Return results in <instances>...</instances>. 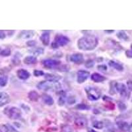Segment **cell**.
<instances>
[{"label": "cell", "mask_w": 132, "mask_h": 132, "mask_svg": "<svg viewBox=\"0 0 132 132\" xmlns=\"http://www.w3.org/2000/svg\"><path fill=\"white\" fill-rule=\"evenodd\" d=\"M98 44V40L94 35H87L81 38L77 42L79 49L84 51H90L95 49Z\"/></svg>", "instance_id": "1"}, {"label": "cell", "mask_w": 132, "mask_h": 132, "mask_svg": "<svg viewBox=\"0 0 132 132\" xmlns=\"http://www.w3.org/2000/svg\"><path fill=\"white\" fill-rule=\"evenodd\" d=\"M60 84L58 82H51V81H41L37 85V88L40 90L44 91H54L60 89Z\"/></svg>", "instance_id": "2"}, {"label": "cell", "mask_w": 132, "mask_h": 132, "mask_svg": "<svg viewBox=\"0 0 132 132\" xmlns=\"http://www.w3.org/2000/svg\"><path fill=\"white\" fill-rule=\"evenodd\" d=\"M87 98L91 101L98 100L101 96V90L95 87H86L85 89Z\"/></svg>", "instance_id": "3"}, {"label": "cell", "mask_w": 132, "mask_h": 132, "mask_svg": "<svg viewBox=\"0 0 132 132\" xmlns=\"http://www.w3.org/2000/svg\"><path fill=\"white\" fill-rule=\"evenodd\" d=\"M69 42V38L61 34H57L54 38V41L52 43L53 48H58L60 46H64Z\"/></svg>", "instance_id": "4"}, {"label": "cell", "mask_w": 132, "mask_h": 132, "mask_svg": "<svg viewBox=\"0 0 132 132\" xmlns=\"http://www.w3.org/2000/svg\"><path fill=\"white\" fill-rule=\"evenodd\" d=\"M4 113L7 115L10 119L12 120H17L21 117L22 112L19 108L15 106L7 107L4 110Z\"/></svg>", "instance_id": "5"}, {"label": "cell", "mask_w": 132, "mask_h": 132, "mask_svg": "<svg viewBox=\"0 0 132 132\" xmlns=\"http://www.w3.org/2000/svg\"><path fill=\"white\" fill-rule=\"evenodd\" d=\"M89 75H90V73L89 71H87L85 70H79L77 72V81L78 83L81 84V83H83L85 81H87V79L89 78Z\"/></svg>", "instance_id": "6"}, {"label": "cell", "mask_w": 132, "mask_h": 132, "mask_svg": "<svg viewBox=\"0 0 132 132\" xmlns=\"http://www.w3.org/2000/svg\"><path fill=\"white\" fill-rule=\"evenodd\" d=\"M61 63L60 61L56 60H52V59H47L42 61L43 65L47 68H54L59 66Z\"/></svg>", "instance_id": "7"}, {"label": "cell", "mask_w": 132, "mask_h": 132, "mask_svg": "<svg viewBox=\"0 0 132 132\" xmlns=\"http://www.w3.org/2000/svg\"><path fill=\"white\" fill-rule=\"evenodd\" d=\"M116 90L120 93L121 96L123 97H127L129 95L128 91H127V88L126 85L122 82H116L115 85Z\"/></svg>", "instance_id": "8"}, {"label": "cell", "mask_w": 132, "mask_h": 132, "mask_svg": "<svg viewBox=\"0 0 132 132\" xmlns=\"http://www.w3.org/2000/svg\"><path fill=\"white\" fill-rule=\"evenodd\" d=\"M105 44L106 46L110 49L116 50H120L121 49H122L120 44H119L117 42H116L115 40L111 39V38L106 39V40L105 41Z\"/></svg>", "instance_id": "9"}, {"label": "cell", "mask_w": 132, "mask_h": 132, "mask_svg": "<svg viewBox=\"0 0 132 132\" xmlns=\"http://www.w3.org/2000/svg\"><path fill=\"white\" fill-rule=\"evenodd\" d=\"M70 61L76 64H81L84 62V57L82 54L76 53V54H72L70 56Z\"/></svg>", "instance_id": "10"}, {"label": "cell", "mask_w": 132, "mask_h": 132, "mask_svg": "<svg viewBox=\"0 0 132 132\" xmlns=\"http://www.w3.org/2000/svg\"><path fill=\"white\" fill-rule=\"evenodd\" d=\"M74 123H75V126L77 127H78L79 128H84L87 127V124H88V121L86 119V118L79 116V117H77L75 118Z\"/></svg>", "instance_id": "11"}, {"label": "cell", "mask_w": 132, "mask_h": 132, "mask_svg": "<svg viewBox=\"0 0 132 132\" xmlns=\"http://www.w3.org/2000/svg\"><path fill=\"white\" fill-rule=\"evenodd\" d=\"M10 102V96L7 93L4 92L0 93V107L7 104Z\"/></svg>", "instance_id": "12"}, {"label": "cell", "mask_w": 132, "mask_h": 132, "mask_svg": "<svg viewBox=\"0 0 132 132\" xmlns=\"http://www.w3.org/2000/svg\"><path fill=\"white\" fill-rule=\"evenodd\" d=\"M16 75L21 80H27L30 77V74L27 70L24 69H19L16 72Z\"/></svg>", "instance_id": "13"}, {"label": "cell", "mask_w": 132, "mask_h": 132, "mask_svg": "<svg viewBox=\"0 0 132 132\" xmlns=\"http://www.w3.org/2000/svg\"><path fill=\"white\" fill-rule=\"evenodd\" d=\"M35 35V32L33 30H23L19 35V38L21 39H30Z\"/></svg>", "instance_id": "14"}, {"label": "cell", "mask_w": 132, "mask_h": 132, "mask_svg": "<svg viewBox=\"0 0 132 132\" xmlns=\"http://www.w3.org/2000/svg\"><path fill=\"white\" fill-rule=\"evenodd\" d=\"M44 76L46 81L51 82H58V81L62 79V77L60 75L54 73H46Z\"/></svg>", "instance_id": "15"}, {"label": "cell", "mask_w": 132, "mask_h": 132, "mask_svg": "<svg viewBox=\"0 0 132 132\" xmlns=\"http://www.w3.org/2000/svg\"><path fill=\"white\" fill-rule=\"evenodd\" d=\"M42 100L44 102V103L48 106L53 105V104L54 103V101L53 98L50 95L46 94V93H44L43 95H42Z\"/></svg>", "instance_id": "16"}, {"label": "cell", "mask_w": 132, "mask_h": 132, "mask_svg": "<svg viewBox=\"0 0 132 132\" xmlns=\"http://www.w3.org/2000/svg\"><path fill=\"white\" fill-rule=\"evenodd\" d=\"M40 40L42 41V44L44 46H48L50 43V33L48 32H45L40 37Z\"/></svg>", "instance_id": "17"}, {"label": "cell", "mask_w": 132, "mask_h": 132, "mask_svg": "<svg viewBox=\"0 0 132 132\" xmlns=\"http://www.w3.org/2000/svg\"><path fill=\"white\" fill-rule=\"evenodd\" d=\"M116 123H117V126L119 129H121L122 131H128V129H129V123L128 122L122 121V120H120V121H117Z\"/></svg>", "instance_id": "18"}, {"label": "cell", "mask_w": 132, "mask_h": 132, "mask_svg": "<svg viewBox=\"0 0 132 132\" xmlns=\"http://www.w3.org/2000/svg\"><path fill=\"white\" fill-rule=\"evenodd\" d=\"M91 79L95 82H101L102 81H105L106 78L104 76L101 75V74L98 73H95L91 75Z\"/></svg>", "instance_id": "19"}, {"label": "cell", "mask_w": 132, "mask_h": 132, "mask_svg": "<svg viewBox=\"0 0 132 132\" xmlns=\"http://www.w3.org/2000/svg\"><path fill=\"white\" fill-rule=\"evenodd\" d=\"M108 64L111 68H114V69H116L119 71H122L123 70V67L122 64H120V63H118L116 62H114L113 60H110Z\"/></svg>", "instance_id": "20"}, {"label": "cell", "mask_w": 132, "mask_h": 132, "mask_svg": "<svg viewBox=\"0 0 132 132\" xmlns=\"http://www.w3.org/2000/svg\"><path fill=\"white\" fill-rule=\"evenodd\" d=\"M37 62V58L35 56H27L24 59V63L27 65L35 64Z\"/></svg>", "instance_id": "21"}, {"label": "cell", "mask_w": 132, "mask_h": 132, "mask_svg": "<svg viewBox=\"0 0 132 132\" xmlns=\"http://www.w3.org/2000/svg\"><path fill=\"white\" fill-rule=\"evenodd\" d=\"M28 96H29V98L30 99V101H34V102L37 101L38 98H39L38 93L36 91H35V90H31L30 92H29Z\"/></svg>", "instance_id": "22"}, {"label": "cell", "mask_w": 132, "mask_h": 132, "mask_svg": "<svg viewBox=\"0 0 132 132\" xmlns=\"http://www.w3.org/2000/svg\"><path fill=\"white\" fill-rule=\"evenodd\" d=\"M66 101V95L65 93L63 91L60 92V98H59L58 100V104L62 106L64 105L65 102Z\"/></svg>", "instance_id": "23"}, {"label": "cell", "mask_w": 132, "mask_h": 132, "mask_svg": "<svg viewBox=\"0 0 132 132\" xmlns=\"http://www.w3.org/2000/svg\"><path fill=\"white\" fill-rule=\"evenodd\" d=\"M61 132H75L72 126L68 124H63L61 127Z\"/></svg>", "instance_id": "24"}, {"label": "cell", "mask_w": 132, "mask_h": 132, "mask_svg": "<svg viewBox=\"0 0 132 132\" xmlns=\"http://www.w3.org/2000/svg\"><path fill=\"white\" fill-rule=\"evenodd\" d=\"M116 36H117V37L120 40H126V41L129 40V37H128L127 34H126L124 31L118 32L117 33Z\"/></svg>", "instance_id": "25"}, {"label": "cell", "mask_w": 132, "mask_h": 132, "mask_svg": "<svg viewBox=\"0 0 132 132\" xmlns=\"http://www.w3.org/2000/svg\"><path fill=\"white\" fill-rule=\"evenodd\" d=\"M75 108H76V109L80 110H88L90 109V106L84 103L79 104L75 106Z\"/></svg>", "instance_id": "26"}, {"label": "cell", "mask_w": 132, "mask_h": 132, "mask_svg": "<svg viewBox=\"0 0 132 132\" xmlns=\"http://www.w3.org/2000/svg\"><path fill=\"white\" fill-rule=\"evenodd\" d=\"M104 123L101 122V121H95L93 123V126L95 128H96V129H101L104 128Z\"/></svg>", "instance_id": "27"}, {"label": "cell", "mask_w": 132, "mask_h": 132, "mask_svg": "<svg viewBox=\"0 0 132 132\" xmlns=\"http://www.w3.org/2000/svg\"><path fill=\"white\" fill-rule=\"evenodd\" d=\"M7 80L8 78L7 76L0 77V86L1 87H4V86L6 85Z\"/></svg>", "instance_id": "28"}, {"label": "cell", "mask_w": 132, "mask_h": 132, "mask_svg": "<svg viewBox=\"0 0 132 132\" xmlns=\"http://www.w3.org/2000/svg\"><path fill=\"white\" fill-rule=\"evenodd\" d=\"M11 50L9 48H5V49L3 50L1 52H0V54L1 56H9L11 55Z\"/></svg>", "instance_id": "29"}, {"label": "cell", "mask_w": 132, "mask_h": 132, "mask_svg": "<svg viewBox=\"0 0 132 132\" xmlns=\"http://www.w3.org/2000/svg\"><path fill=\"white\" fill-rule=\"evenodd\" d=\"M116 82L115 81H112L110 83V93L111 95H114L116 93V88H115Z\"/></svg>", "instance_id": "30"}, {"label": "cell", "mask_w": 132, "mask_h": 132, "mask_svg": "<svg viewBox=\"0 0 132 132\" xmlns=\"http://www.w3.org/2000/svg\"><path fill=\"white\" fill-rule=\"evenodd\" d=\"M35 55H40V54H43L44 49L42 48H37L36 49L33 50V51L32 52Z\"/></svg>", "instance_id": "31"}, {"label": "cell", "mask_w": 132, "mask_h": 132, "mask_svg": "<svg viewBox=\"0 0 132 132\" xmlns=\"http://www.w3.org/2000/svg\"><path fill=\"white\" fill-rule=\"evenodd\" d=\"M118 106L119 110H120V111H124V110H126V105L123 102H121V101H119L118 102Z\"/></svg>", "instance_id": "32"}, {"label": "cell", "mask_w": 132, "mask_h": 132, "mask_svg": "<svg viewBox=\"0 0 132 132\" xmlns=\"http://www.w3.org/2000/svg\"><path fill=\"white\" fill-rule=\"evenodd\" d=\"M95 64V62L92 60H87V62H85V66L86 68H93V65Z\"/></svg>", "instance_id": "33"}, {"label": "cell", "mask_w": 132, "mask_h": 132, "mask_svg": "<svg viewBox=\"0 0 132 132\" xmlns=\"http://www.w3.org/2000/svg\"><path fill=\"white\" fill-rule=\"evenodd\" d=\"M67 101H68V103L69 104H74L76 102V99H75V96H69L68 98V99H67Z\"/></svg>", "instance_id": "34"}, {"label": "cell", "mask_w": 132, "mask_h": 132, "mask_svg": "<svg viewBox=\"0 0 132 132\" xmlns=\"http://www.w3.org/2000/svg\"><path fill=\"white\" fill-rule=\"evenodd\" d=\"M9 128L6 125L1 124L0 125V132H8Z\"/></svg>", "instance_id": "35"}, {"label": "cell", "mask_w": 132, "mask_h": 132, "mask_svg": "<svg viewBox=\"0 0 132 132\" xmlns=\"http://www.w3.org/2000/svg\"><path fill=\"white\" fill-rule=\"evenodd\" d=\"M34 75L36 77H40V76H42V75H44V72L40 70H35L34 71Z\"/></svg>", "instance_id": "36"}, {"label": "cell", "mask_w": 132, "mask_h": 132, "mask_svg": "<svg viewBox=\"0 0 132 132\" xmlns=\"http://www.w3.org/2000/svg\"><path fill=\"white\" fill-rule=\"evenodd\" d=\"M97 69L99 71L104 72V71H106L107 70V67L106 65H98Z\"/></svg>", "instance_id": "37"}, {"label": "cell", "mask_w": 132, "mask_h": 132, "mask_svg": "<svg viewBox=\"0 0 132 132\" xmlns=\"http://www.w3.org/2000/svg\"><path fill=\"white\" fill-rule=\"evenodd\" d=\"M36 44V42H35V40H30V41H28V42H27V45L28 46H30V47L35 46Z\"/></svg>", "instance_id": "38"}, {"label": "cell", "mask_w": 132, "mask_h": 132, "mask_svg": "<svg viewBox=\"0 0 132 132\" xmlns=\"http://www.w3.org/2000/svg\"><path fill=\"white\" fill-rule=\"evenodd\" d=\"M126 55L127 57H129V58H132V50H128L126 52Z\"/></svg>", "instance_id": "39"}, {"label": "cell", "mask_w": 132, "mask_h": 132, "mask_svg": "<svg viewBox=\"0 0 132 132\" xmlns=\"http://www.w3.org/2000/svg\"><path fill=\"white\" fill-rule=\"evenodd\" d=\"M127 86H128L129 90L132 91V81H128L127 82Z\"/></svg>", "instance_id": "40"}, {"label": "cell", "mask_w": 132, "mask_h": 132, "mask_svg": "<svg viewBox=\"0 0 132 132\" xmlns=\"http://www.w3.org/2000/svg\"><path fill=\"white\" fill-rule=\"evenodd\" d=\"M5 38V34L3 30H0V40L4 39Z\"/></svg>", "instance_id": "41"}, {"label": "cell", "mask_w": 132, "mask_h": 132, "mask_svg": "<svg viewBox=\"0 0 132 132\" xmlns=\"http://www.w3.org/2000/svg\"><path fill=\"white\" fill-rule=\"evenodd\" d=\"M128 131L132 132V122H131L130 124H129V129H128Z\"/></svg>", "instance_id": "42"}, {"label": "cell", "mask_w": 132, "mask_h": 132, "mask_svg": "<svg viewBox=\"0 0 132 132\" xmlns=\"http://www.w3.org/2000/svg\"><path fill=\"white\" fill-rule=\"evenodd\" d=\"M87 132H98L94 130L93 129H91V128H88V130H87Z\"/></svg>", "instance_id": "43"}, {"label": "cell", "mask_w": 132, "mask_h": 132, "mask_svg": "<svg viewBox=\"0 0 132 132\" xmlns=\"http://www.w3.org/2000/svg\"><path fill=\"white\" fill-rule=\"evenodd\" d=\"M105 32H107V33H112V32H114V30H105Z\"/></svg>", "instance_id": "44"}, {"label": "cell", "mask_w": 132, "mask_h": 132, "mask_svg": "<svg viewBox=\"0 0 132 132\" xmlns=\"http://www.w3.org/2000/svg\"><path fill=\"white\" fill-rule=\"evenodd\" d=\"M131 50H132V44L131 45Z\"/></svg>", "instance_id": "45"}]
</instances>
